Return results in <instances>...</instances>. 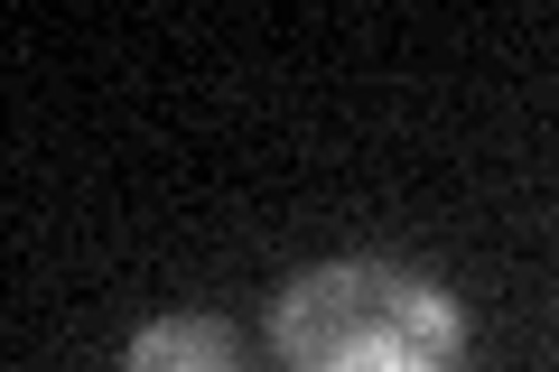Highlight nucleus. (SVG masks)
<instances>
[{
  "label": "nucleus",
  "mask_w": 559,
  "mask_h": 372,
  "mask_svg": "<svg viewBox=\"0 0 559 372\" xmlns=\"http://www.w3.org/2000/svg\"><path fill=\"white\" fill-rule=\"evenodd\" d=\"M271 372H476V326L411 261H318L271 298Z\"/></svg>",
  "instance_id": "1"
},
{
  "label": "nucleus",
  "mask_w": 559,
  "mask_h": 372,
  "mask_svg": "<svg viewBox=\"0 0 559 372\" xmlns=\"http://www.w3.org/2000/svg\"><path fill=\"white\" fill-rule=\"evenodd\" d=\"M121 372H252V345L224 316H150L121 345Z\"/></svg>",
  "instance_id": "2"
}]
</instances>
